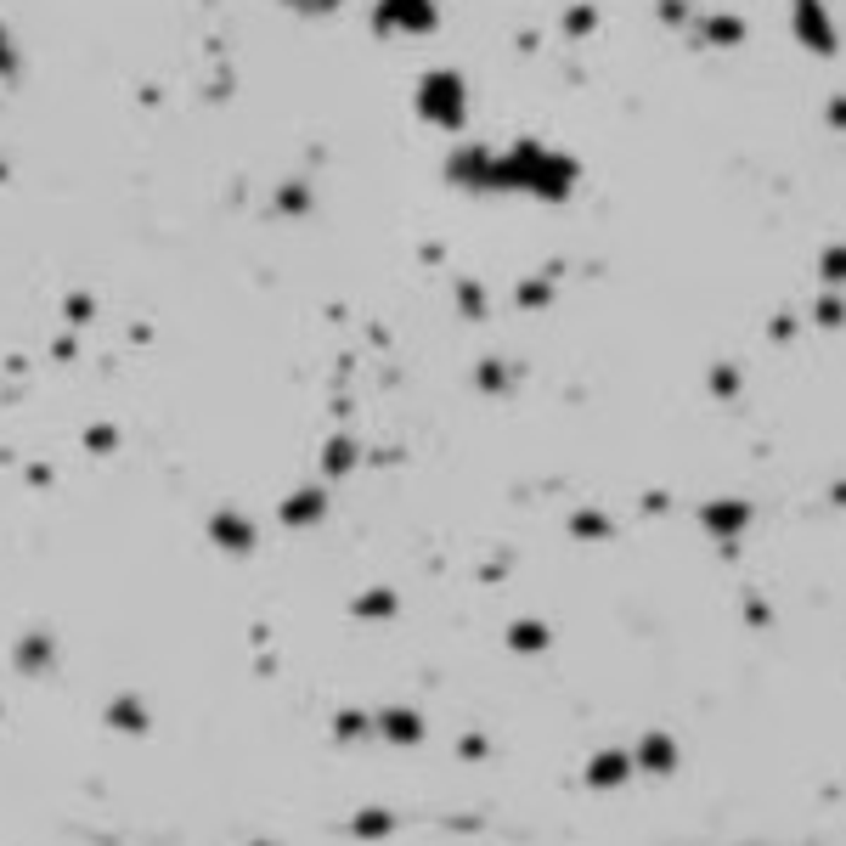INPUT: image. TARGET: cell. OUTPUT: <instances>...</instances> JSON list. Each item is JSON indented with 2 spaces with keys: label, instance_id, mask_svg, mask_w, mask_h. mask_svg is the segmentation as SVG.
I'll return each mask as SVG.
<instances>
[{
  "label": "cell",
  "instance_id": "cell-1",
  "mask_svg": "<svg viewBox=\"0 0 846 846\" xmlns=\"http://www.w3.org/2000/svg\"><path fill=\"white\" fill-rule=\"evenodd\" d=\"M700 519L711 525V536H717L722 548H734L739 536H745V525L756 519V508H751V502H739V497H722V502H705Z\"/></svg>",
  "mask_w": 846,
  "mask_h": 846
},
{
  "label": "cell",
  "instance_id": "cell-2",
  "mask_svg": "<svg viewBox=\"0 0 846 846\" xmlns=\"http://www.w3.org/2000/svg\"><path fill=\"white\" fill-rule=\"evenodd\" d=\"M632 768H643V773H672L677 768V739L672 734H643L638 739V751H632Z\"/></svg>",
  "mask_w": 846,
  "mask_h": 846
},
{
  "label": "cell",
  "instance_id": "cell-3",
  "mask_svg": "<svg viewBox=\"0 0 846 846\" xmlns=\"http://www.w3.org/2000/svg\"><path fill=\"white\" fill-rule=\"evenodd\" d=\"M587 779L604 784V790H610V784H627L632 779V751H604L593 768H587Z\"/></svg>",
  "mask_w": 846,
  "mask_h": 846
},
{
  "label": "cell",
  "instance_id": "cell-4",
  "mask_svg": "<svg viewBox=\"0 0 846 846\" xmlns=\"http://www.w3.org/2000/svg\"><path fill=\"white\" fill-rule=\"evenodd\" d=\"M745 615H751V627H773V610L762 604V598H751V604H745Z\"/></svg>",
  "mask_w": 846,
  "mask_h": 846
}]
</instances>
